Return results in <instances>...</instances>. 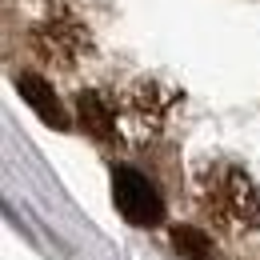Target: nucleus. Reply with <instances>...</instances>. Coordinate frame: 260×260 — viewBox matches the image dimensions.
<instances>
[{
	"label": "nucleus",
	"mask_w": 260,
	"mask_h": 260,
	"mask_svg": "<svg viewBox=\"0 0 260 260\" xmlns=\"http://www.w3.org/2000/svg\"><path fill=\"white\" fill-rule=\"evenodd\" d=\"M172 244H176V252H184V256H192V260H216L212 240L192 224H176L172 228Z\"/></svg>",
	"instance_id": "7"
},
{
	"label": "nucleus",
	"mask_w": 260,
	"mask_h": 260,
	"mask_svg": "<svg viewBox=\"0 0 260 260\" xmlns=\"http://www.w3.org/2000/svg\"><path fill=\"white\" fill-rule=\"evenodd\" d=\"M204 212L228 232H248L260 224V192L252 176L236 164H212L196 180Z\"/></svg>",
	"instance_id": "1"
},
{
	"label": "nucleus",
	"mask_w": 260,
	"mask_h": 260,
	"mask_svg": "<svg viewBox=\"0 0 260 260\" xmlns=\"http://www.w3.org/2000/svg\"><path fill=\"white\" fill-rule=\"evenodd\" d=\"M176 104H180L176 88H164L160 80H136L124 92V116L136 128V136H156L172 120Z\"/></svg>",
	"instance_id": "4"
},
{
	"label": "nucleus",
	"mask_w": 260,
	"mask_h": 260,
	"mask_svg": "<svg viewBox=\"0 0 260 260\" xmlns=\"http://www.w3.org/2000/svg\"><path fill=\"white\" fill-rule=\"evenodd\" d=\"M112 200H116V212L136 228H152L164 220V196L140 168H128V164L112 168Z\"/></svg>",
	"instance_id": "3"
},
{
	"label": "nucleus",
	"mask_w": 260,
	"mask_h": 260,
	"mask_svg": "<svg viewBox=\"0 0 260 260\" xmlns=\"http://www.w3.org/2000/svg\"><path fill=\"white\" fill-rule=\"evenodd\" d=\"M16 88H20V96L36 108L40 120H48V124H56V128H68V116H64V108H60V100H56V92H52L48 80H40L32 72H20V76H16Z\"/></svg>",
	"instance_id": "5"
},
{
	"label": "nucleus",
	"mask_w": 260,
	"mask_h": 260,
	"mask_svg": "<svg viewBox=\"0 0 260 260\" xmlns=\"http://www.w3.org/2000/svg\"><path fill=\"white\" fill-rule=\"evenodd\" d=\"M32 52L48 68H60V72L76 68L88 52H92L88 24H84V16H80L68 0L48 4L44 16L32 24Z\"/></svg>",
	"instance_id": "2"
},
{
	"label": "nucleus",
	"mask_w": 260,
	"mask_h": 260,
	"mask_svg": "<svg viewBox=\"0 0 260 260\" xmlns=\"http://www.w3.org/2000/svg\"><path fill=\"white\" fill-rule=\"evenodd\" d=\"M76 108H80V124L92 132L96 140H116V108L100 96V92H92V88L80 92V96H76Z\"/></svg>",
	"instance_id": "6"
}]
</instances>
